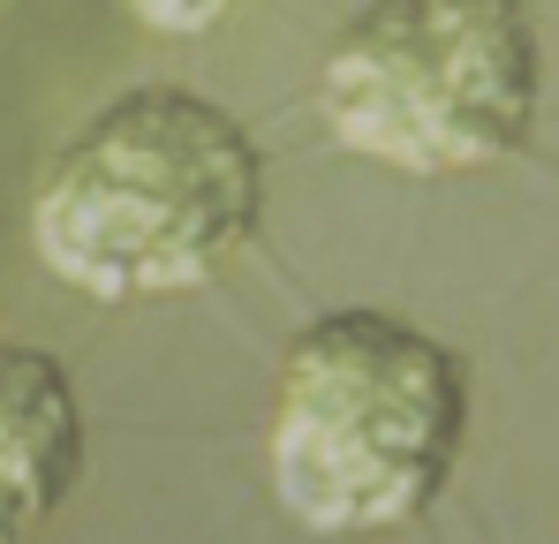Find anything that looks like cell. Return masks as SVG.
I'll list each match as a JSON object with an SVG mask.
<instances>
[{"label": "cell", "mask_w": 559, "mask_h": 544, "mask_svg": "<svg viewBox=\"0 0 559 544\" xmlns=\"http://www.w3.org/2000/svg\"><path fill=\"white\" fill-rule=\"evenodd\" d=\"M265 227V152L204 91L144 84L98 106L31 189V250L92 303L189 295Z\"/></svg>", "instance_id": "1"}, {"label": "cell", "mask_w": 559, "mask_h": 544, "mask_svg": "<svg viewBox=\"0 0 559 544\" xmlns=\"http://www.w3.org/2000/svg\"><path fill=\"white\" fill-rule=\"evenodd\" d=\"M545 46L522 0H371L318 61V121L393 175H476L530 144Z\"/></svg>", "instance_id": "3"}, {"label": "cell", "mask_w": 559, "mask_h": 544, "mask_svg": "<svg viewBox=\"0 0 559 544\" xmlns=\"http://www.w3.org/2000/svg\"><path fill=\"white\" fill-rule=\"evenodd\" d=\"M84 484V409L69 363L0 341V544L46 530Z\"/></svg>", "instance_id": "4"}, {"label": "cell", "mask_w": 559, "mask_h": 544, "mask_svg": "<svg viewBox=\"0 0 559 544\" xmlns=\"http://www.w3.org/2000/svg\"><path fill=\"white\" fill-rule=\"evenodd\" d=\"M144 31H159V38H204V31H219V23H235L250 0H121Z\"/></svg>", "instance_id": "5"}, {"label": "cell", "mask_w": 559, "mask_h": 544, "mask_svg": "<svg viewBox=\"0 0 559 544\" xmlns=\"http://www.w3.org/2000/svg\"><path fill=\"white\" fill-rule=\"evenodd\" d=\"M468 439V363L393 310L310 318L273 386L280 507L318 537H364L416 522Z\"/></svg>", "instance_id": "2"}]
</instances>
